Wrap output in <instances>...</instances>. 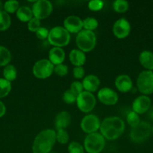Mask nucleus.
I'll use <instances>...</instances> for the list:
<instances>
[{"mask_svg":"<svg viewBox=\"0 0 153 153\" xmlns=\"http://www.w3.org/2000/svg\"><path fill=\"white\" fill-rule=\"evenodd\" d=\"M82 84L84 91L92 94L93 92H95L99 88L100 85V81L97 76L88 75V76H86L85 78H83Z\"/></svg>","mask_w":153,"mask_h":153,"instance_id":"f3484780","label":"nucleus"},{"mask_svg":"<svg viewBox=\"0 0 153 153\" xmlns=\"http://www.w3.org/2000/svg\"><path fill=\"white\" fill-rule=\"evenodd\" d=\"M34 17L38 19L47 18L52 12V5L47 0H38L33 4L32 7Z\"/></svg>","mask_w":153,"mask_h":153,"instance_id":"9d476101","label":"nucleus"},{"mask_svg":"<svg viewBox=\"0 0 153 153\" xmlns=\"http://www.w3.org/2000/svg\"><path fill=\"white\" fill-rule=\"evenodd\" d=\"M139 61L146 70H153V52L148 50H144L139 55Z\"/></svg>","mask_w":153,"mask_h":153,"instance_id":"412c9836","label":"nucleus"},{"mask_svg":"<svg viewBox=\"0 0 153 153\" xmlns=\"http://www.w3.org/2000/svg\"><path fill=\"white\" fill-rule=\"evenodd\" d=\"M128 2L125 0H116L112 3V7L117 13H124L128 9Z\"/></svg>","mask_w":153,"mask_h":153,"instance_id":"bb28decb","label":"nucleus"},{"mask_svg":"<svg viewBox=\"0 0 153 153\" xmlns=\"http://www.w3.org/2000/svg\"><path fill=\"white\" fill-rule=\"evenodd\" d=\"M11 90L10 82L4 79H0V98L8 96Z\"/></svg>","mask_w":153,"mask_h":153,"instance_id":"cd10ccee","label":"nucleus"},{"mask_svg":"<svg viewBox=\"0 0 153 153\" xmlns=\"http://www.w3.org/2000/svg\"><path fill=\"white\" fill-rule=\"evenodd\" d=\"M49 30L47 28H44V27H41L38 28L37 31L35 32L36 37L40 40H45V39L48 38V35H49Z\"/></svg>","mask_w":153,"mask_h":153,"instance_id":"4c0bfd02","label":"nucleus"},{"mask_svg":"<svg viewBox=\"0 0 153 153\" xmlns=\"http://www.w3.org/2000/svg\"><path fill=\"white\" fill-rule=\"evenodd\" d=\"M70 90L72 92L74 93L76 96H78L79 94H80L82 91H84L83 86H82V82H78V81H75V82H72V84L70 85Z\"/></svg>","mask_w":153,"mask_h":153,"instance_id":"e433bc0d","label":"nucleus"},{"mask_svg":"<svg viewBox=\"0 0 153 153\" xmlns=\"http://www.w3.org/2000/svg\"><path fill=\"white\" fill-rule=\"evenodd\" d=\"M152 134H153V126L152 127Z\"/></svg>","mask_w":153,"mask_h":153,"instance_id":"37998d69","label":"nucleus"},{"mask_svg":"<svg viewBox=\"0 0 153 153\" xmlns=\"http://www.w3.org/2000/svg\"><path fill=\"white\" fill-rule=\"evenodd\" d=\"M56 141V131L54 130L47 128L40 131L33 141L32 153H49Z\"/></svg>","mask_w":153,"mask_h":153,"instance_id":"f03ea898","label":"nucleus"},{"mask_svg":"<svg viewBox=\"0 0 153 153\" xmlns=\"http://www.w3.org/2000/svg\"><path fill=\"white\" fill-rule=\"evenodd\" d=\"M65 58V52L62 48L52 47L49 52V61L54 66L62 64Z\"/></svg>","mask_w":153,"mask_h":153,"instance_id":"a211bd4d","label":"nucleus"},{"mask_svg":"<svg viewBox=\"0 0 153 153\" xmlns=\"http://www.w3.org/2000/svg\"><path fill=\"white\" fill-rule=\"evenodd\" d=\"M76 97H77V96L74 93L72 92L70 89L66 90L62 96L63 101L67 104H73V103L76 102Z\"/></svg>","mask_w":153,"mask_h":153,"instance_id":"2f4dec72","label":"nucleus"},{"mask_svg":"<svg viewBox=\"0 0 153 153\" xmlns=\"http://www.w3.org/2000/svg\"><path fill=\"white\" fill-rule=\"evenodd\" d=\"M151 108V99L146 95H141L134 99L132 103V111L137 114L148 112Z\"/></svg>","mask_w":153,"mask_h":153,"instance_id":"4468645a","label":"nucleus"},{"mask_svg":"<svg viewBox=\"0 0 153 153\" xmlns=\"http://www.w3.org/2000/svg\"><path fill=\"white\" fill-rule=\"evenodd\" d=\"M3 9H4V4H3L2 2L0 1V11H2V10H4Z\"/></svg>","mask_w":153,"mask_h":153,"instance_id":"79ce46f5","label":"nucleus"},{"mask_svg":"<svg viewBox=\"0 0 153 153\" xmlns=\"http://www.w3.org/2000/svg\"><path fill=\"white\" fill-rule=\"evenodd\" d=\"M70 120L71 117L68 111H63L57 114L55 119V126L56 130L65 129L70 123Z\"/></svg>","mask_w":153,"mask_h":153,"instance_id":"6ab92c4d","label":"nucleus"},{"mask_svg":"<svg viewBox=\"0 0 153 153\" xmlns=\"http://www.w3.org/2000/svg\"><path fill=\"white\" fill-rule=\"evenodd\" d=\"M124 123L118 117H109L100 123V131L106 140L118 139L124 131Z\"/></svg>","mask_w":153,"mask_h":153,"instance_id":"f257e3e1","label":"nucleus"},{"mask_svg":"<svg viewBox=\"0 0 153 153\" xmlns=\"http://www.w3.org/2000/svg\"><path fill=\"white\" fill-rule=\"evenodd\" d=\"M11 24V19L10 16L4 10L0 11V31H3L7 30Z\"/></svg>","mask_w":153,"mask_h":153,"instance_id":"393cba45","label":"nucleus"},{"mask_svg":"<svg viewBox=\"0 0 153 153\" xmlns=\"http://www.w3.org/2000/svg\"><path fill=\"white\" fill-rule=\"evenodd\" d=\"M73 75L75 79H82L85 75V70L82 67H74V68L73 69Z\"/></svg>","mask_w":153,"mask_h":153,"instance_id":"58836bf2","label":"nucleus"},{"mask_svg":"<svg viewBox=\"0 0 153 153\" xmlns=\"http://www.w3.org/2000/svg\"><path fill=\"white\" fill-rule=\"evenodd\" d=\"M3 76H4V79L10 82L15 80L16 76H17V71H16V67L11 64L5 66L3 70Z\"/></svg>","mask_w":153,"mask_h":153,"instance_id":"5701e85b","label":"nucleus"},{"mask_svg":"<svg viewBox=\"0 0 153 153\" xmlns=\"http://www.w3.org/2000/svg\"><path fill=\"white\" fill-rule=\"evenodd\" d=\"M98 26V22L94 17H86L82 20V28L85 30L93 31Z\"/></svg>","mask_w":153,"mask_h":153,"instance_id":"a878e982","label":"nucleus"},{"mask_svg":"<svg viewBox=\"0 0 153 153\" xmlns=\"http://www.w3.org/2000/svg\"><path fill=\"white\" fill-rule=\"evenodd\" d=\"M53 72L57 76L62 77V76H66L68 74V67L65 64H58V65L54 66Z\"/></svg>","mask_w":153,"mask_h":153,"instance_id":"f704fd0d","label":"nucleus"},{"mask_svg":"<svg viewBox=\"0 0 153 153\" xmlns=\"http://www.w3.org/2000/svg\"><path fill=\"white\" fill-rule=\"evenodd\" d=\"M19 1L16 0H9V1H5L4 4V10L8 13H14L19 9Z\"/></svg>","mask_w":153,"mask_h":153,"instance_id":"c85d7f7f","label":"nucleus"},{"mask_svg":"<svg viewBox=\"0 0 153 153\" xmlns=\"http://www.w3.org/2000/svg\"><path fill=\"white\" fill-rule=\"evenodd\" d=\"M64 28L68 31L69 33H79L82 30V20L77 16L71 15L68 16L64 19L63 22Z\"/></svg>","mask_w":153,"mask_h":153,"instance_id":"2eb2a0df","label":"nucleus"},{"mask_svg":"<svg viewBox=\"0 0 153 153\" xmlns=\"http://www.w3.org/2000/svg\"><path fill=\"white\" fill-rule=\"evenodd\" d=\"M126 120H127V122L128 123V125L131 128L136 126H137L140 123V119L139 114L135 113L133 111H130L128 114Z\"/></svg>","mask_w":153,"mask_h":153,"instance_id":"7c9ffc66","label":"nucleus"},{"mask_svg":"<svg viewBox=\"0 0 153 153\" xmlns=\"http://www.w3.org/2000/svg\"><path fill=\"white\" fill-rule=\"evenodd\" d=\"M48 42L53 47H63L67 46L70 40V33L62 26L53 27L50 30Z\"/></svg>","mask_w":153,"mask_h":153,"instance_id":"7ed1b4c3","label":"nucleus"},{"mask_svg":"<svg viewBox=\"0 0 153 153\" xmlns=\"http://www.w3.org/2000/svg\"><path fill=\"white\" fill-rule=\"evenodd\" d=\"M105 146V138L100 133L88 134L84 140V149L88 153H100Z\"/></svg>","mask_w":153,"mask_h":153,"instance_id":"39448f33","label":"nucleus"},{"mask_svg":"<svg viewBox=\"0 0 153 153\" xmlns=\"http://www.w3.org/2000/svg\"><path fill=\"white\" fill-rule=\"evenodd\" d=\"M98 98L99 101L106 105H113L116 104L118 96L115 91L110 88H100L98 92Z\"/></svg>","mask_w":153,"mask_h":153,"instance_id":"ddd939ff","label":"nucleus"},{"mask_svg":"<svg viewBox=\"0 0 153 153\" xmlns=\"http://www.w3.org/2000/svg\"><path fill=\"white\" fill-rule=\"evenodd\" d=\"M115 86L120 92L127 93L131 91L133 88V82L130 76L128 75H119L115 80Z\"/></svg>","mask_w":153,"mask_h":153,"instance_id":"dca6fc26","label":"nucleus"},{"mask_svg":"<svg viewBox=\"0 0 153 153\" xmlns=\"http://www.w3.org/2000/svg\"><path fill=\"white\" fill-rule=\"evenodd\" d=\"M56 139L60 144H66L69 141V134L65 129H58L56 131Z\"/></svg>","mask_w":153,"mask_h":153,"instance_id":"c756f323","label":"nucleus"},{"mask_svg":"<svg viewBox=\"0 0 153 153\" xmlns=\"http://www.w3.org/2000/svg\"><path fill=\"white\" fill-rule=\"evenodd\" d=\"M152 134V126L147 122L142 121L131 128L130 137L134 143H141L147 140Z\"/></svg>","mask_w":153,"mask_h":153,"instance_id":"0eeeda50","label":"nucleus"},{"mask_svg":"<svg viewBox=\"0 0 153 153\" xmlns=\"http://www.w3.org/2000/svg\"><path fill=\"white\" fill-rule=\"evenodd\" d=\"M16 16L22 22H28L30 19L34 17L32 8L28 6H21L16 10Z\"/></svg>","mask_w":153,"mask_h":153,"instance_id":"4be33fe9","label":"nucleus"},{"mask_svg":"<svg viewBox=\"0 0 153 153\" xmlns=\"http://www.w3.org/2000/svg\"><path fill=\"white\" fill-rule=\"evenodd\" d=\"M69 60L75 67H82L86 63L85 52L80 49H72L69 53Z\"/></svg>","mask_w":153,"mask_h":153,"instance_id":"aec40b11","label":"nucleus"},{"mask_svg":"<svg viewBox=\"0 0 153 153\" xmlns=\"http://www.w3.org/2000/svg\"><path fill=\"white\" fill-rule=\"evenodd\" d=\"M84 147L80 143L76 141L70 142L68 146V153H84Z\"/></svg>","mask_w":153,"mask_h":153,"instance_id":"473e14b6","label":"nucleus"},{"mask_svg":"<svg viewBox=\"0 0 153 153\" xmlns=\"http://www.w3.org/2000/svg\"><path fill=\"white\" fill-rule=\"evenodd\" d=\"M104 7V1L100 0H92L88 2V7L91 10L94 11H98L103 8Z\"/></svg>","mask_w":153,"mask_h":153,"instance_id":"c9c22d12","label":"nucleus"},{"mask_svg":"<svg viewBox=\"0 0 153 153\" xmlns=\"http://www.w3.org/2000/svg\"><path fill=\"white\" fill-rule=\"evenodd\" d=\"M100 121L99 118L94 114L86 115L80 122V128L87 134L97 132L100 129Z\"/></svg>","mask_w":153,"mask_h":153,"instance_id":"9b49d317","label":"nucleus"},{"mask_svg":"<svg viewBox=\"0 0 153 153\" xmlns=\"http://www.w3.org/2000/svg\"><path fill=\"white\" fill-rule=\"evenodd\" d=\"M27 27H28V31H32V32H36L40 27V19H37L35 17H33L32 19H30L28 22Z\"/></svg>","mask_w":153,"mask_h":153,"instance_id":"72a5a7b5","label":"nucleus"},{"mask_svg":"<svg viewBox=\"0 0 153 153\" xmlns=\"http://www.w3.org/2000/svg\"><path fill=\"white\" fill-rule=\"evenodd\" d=\"M76 102L78 108L81 111L88 113L95 107L96 99L92 93L84 91L77 96Z\"/></svg>","mask_w":153,"mask_h":153,"instance_id":"1a4fd4ad","label":"nucleus"},{"mask_svg":"<svg viewBox=\"0 0 153 153\" xmlns=\"http://www.w3.org/2000/svg\"><path fill=\"white\" fill-rule=\"evenodd\" d=\"M95 34L92 31L82 30L76 37V44L80 50L83 52H88L92 50L96 46Z\"/></svg>","mask_w":153,"mask_h":153,"instance_id":"20e7f679","label":"nucleus"},{"mask_svg":"<svg viewBox=\"0 0 153 153\" xmlns=\"http://www.w3.org/2000/svg\"><path fill=\"white\" fill-rule=\"evenodd\" d=\"M136 87L142 95H150L153 93V71L143 70L136 79Z\"/></svg>","mask_w":153,"mask_h":153,"instance_id":"423d86ee","label":"nucleus"},{"mask_svg":"<svg viewBox=\"0 0 153 153\" xmlns=\"http://www.w3.org/2000/svg\"><path fill=\"white\" fill-rule=\"evenodd\" d=\"M54 65L48 59H40L36 61L32 67V73L37 79H45L52 74Z\"/></svg>","mask_w":153,"mask_h":153,"instance_id":"6e6552de","label":"nucleus"},{"mask_svg":"<svg viewBox=\"0 0 153 153\" xmlns=\"http://www.w3.org/2000/svg\"><path fill=\"white\" fill-rule=\"evenodd\" d=\"M148 116L150 119L153 120V106H152L149 110L148 111Z\"/></svg>","mask_w":153,"mask_h":153,"instance_id":"a19ab883","label":"nucleus"},{"mask_svg":"<svg viewBox=\"0 0 153 153\" xmlns=\"http://www.w3.org/2000/svg\"><path fill=\"white\" fill-rule=\"evenodd\" d=\"M112 32L117 38H125L130 32V22L124 18L117 19L112 26Z\"/></svg>","mask_w":153,"mask_h":153,"instance_id":"f8f14e48","label":"nucleus"},{"mask_svg":"<svg viewBox=\"0 0 153 153\" xmlns=\"http://www.w3.org/2000/svg\"><path fill=\"white\" fill-rule=\"evenodd\" d=\"M6 112V108L5 105H4V103L2 101H0V117L4 116Z\"/></svg>","mask_w":153,"mask_h":153,"instance_id":"ea45409f","label":"nucleus"},{"mask_svg":"<svg viewBox=\"0 0 153 153\" xmlns=\"http://www.w3.org/2000/svg\"><path fill=\"white\" fill-rule=\"evenodd\" d=\"M11 59V54L6 47L0 46V67L8 65Z\"/></svg>","mask_w":153,"mask_h":153,"instance_id":"b1692460","label":"nucleus"}]
</instances>
